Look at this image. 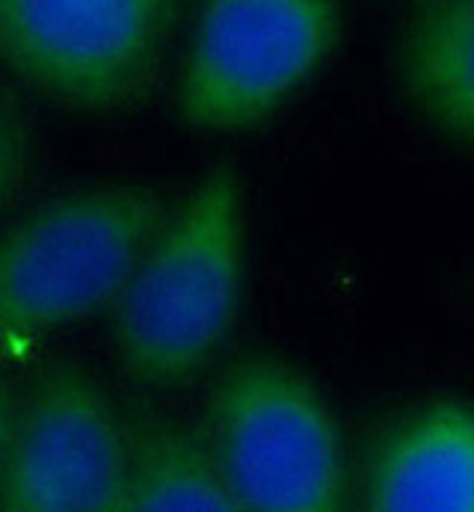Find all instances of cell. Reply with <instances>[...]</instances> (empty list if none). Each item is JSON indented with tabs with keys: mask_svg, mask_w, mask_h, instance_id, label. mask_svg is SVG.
I'll return each mask as SVG.
<instances>
[{
	"mask_svg": "<svg viewBox=\"0 0 474 512\" xmlns=\"http://www.w3.org/2000/svg\"><path fill=\"white\" fill-rule=\"evenodd\" d=\"M243 276V187L232 166L217 163L169 208L110 305L122 373L146 391L199 379L235 329Z\"/></svg>",
	"mask_w": 474,
	"mask_h": 512,
	"instance_id": "obj_1",
	"label": "cell"
},
{
	"mask_svg": "<svg viewBox=\"0 0 474 512\" xmlns=\"http://www.w3.org/2000/svg\"><path fill=\"white\" fill-rule=\"evenodd\" d=\"M155 187L104 181L33 205L0 228V353L110 308L166 220Z\"/></svg>",
	"mask_w": 474,
	"mask_h": 512,
	"instance_id": "obj_2",
	"label": "cell"
},
{
	"mask_svg": "<svg viewBox=\"0 0 474 512\" xmlns=\"http://www.w3.org/2000/svg\"><path fill=\"white\" fill-rule=\"evenodd\" d=\"M205 436L237 510L335 512L347 498L344 444L329 406L294 367L246 356L226 367Z\"/></svg>",
	"mask_w": 474,
	"mask_h": 512,
	"instance_id": "obj_3",
	"label": "cell"
},
{
	"mask_svg": "<svg viewBox=\"0 0 474 512\" xmlns=\"http://www.w3.org/2000/svg\"><path fill=\"white\" fill-rule=\"evenodd\" d=\"M181 0H0V66L78 113L137 107L155 86Z\"/></svg>",
	"mask_w": 474,
	"mask_h": 512,
	"instance_id": "obj_4",
	"label": "cell"
},
{
	"mask_svg": "<svg viewBox=\"0 0 474 512\" xmlns=\"http://www.w3.org/2000/svg\"><path fill=\"white\" fill-rule=\"evenodd\" d=\"M338 30L335 0H199L181 119L220 134L267 122L323 66Z\"/></svg>",
	"mask_w": 474,
	"mask_h": 512,
	"instance_id": "obj_5",
	"label": "cell"
},
{
	"mask_svg": "<svg viewBox=\"0 0 474 512\" xmlns=\"http://www.w3.org/2000/svg\"><path fill=\"white\" fill-rule=\"evenodd\" d=\"M125 412L89 367L48 365L18 397L3 512H122Z\"/></svg>",
	"mask_w": 474,
	"mask_h": 512,
	"instance_id": "obj_6",
	"label": "cell"
},
{
	"mask_svg": "<svg viewBox=\"0 0 474 512\" xmlns=\"http://www.w3.org/2000/svg\"><path fill=\"white\" fill-rule=\"evenodd\" d=\"M380 512H474V409L442 400L406 418L365 474Z\"/></svg>",
	"mask_w": 474,
	"mask_h": 512,
	"instance_id": "obj_7",
	"label": "cell"
},
{
	"mask_svg": "<svg viewBox=\"0 0 474 512\" xmlns=\"http://www.w3.org/2000/svg\"><path fill=\"white\" fill-rule=\"evenodd\" d=\"M122 512L237 510L205 430L149 406L125 412Z\"/></svg>",
	"mask_w": 474,
	"mask_h": 512,
	"instance_id": "obj_8",
	"label": "cell"
},
{
	"mask_svg": "<svg viewBox=\"0 0 474 512\" xmlns=\"http://www.w3.org/2000/svg\"><path fill=\"white\" fill-rule=\"evenodd\" d=\"M397 77L427 125L474 146V0H427L403 33Z\"/></svg>",
	"mask_w": 474,
	"mask_h": 512,
	"instance_id": "obj_9",
	"label": "cell"
},
{
	"mask_svg": "<svg viewBox=\"0 0 474 512\" xmlns=\"http://www.w3.org/2000/svg\"><path fill=\"white\" fill-rule=\"evenodd\" d=\"M33 169V125L27 107L0 89V214L24 190Z\"/></svg>",
	"mask_w": 474,
	"mask_h": 512,
	"instance_id": "obj_10",
	"label": "cell"
},
{
	"mask_svg": "<svg viewBox=\"0 0 474 512\" xmlns=\"http://www.w3.org/2000/svg\"><path fill=\"white\" fill-rule=\"evenodd\" d=\"M15 412H18V394L9 388L6 376L0 373V471H3V459L9 450V439H12Z\"/></svg>",
	"mask_w": 474,
	"mask_h": 512,
	"instance_id": "obj_11",
	"label": "cell"
}]
</instances>
